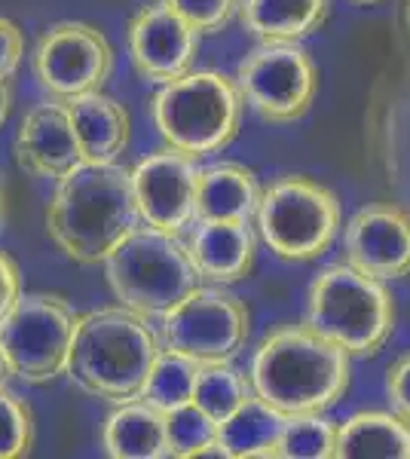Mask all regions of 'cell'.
Wrapping results in <instances>:
<instances>
[{"mask_svg": "<svg viewBox=\"0 0 410 459\" xmlns=\"http://www.w3.org/2000/svg\"><path fill=\"white\" fill-rule=\"evenodd\" d=\"M132 172L117 162H80L58 178L47 205V233L65 257L77 264H104L132 230L138 227Z\"/></svg>", "mask_w": 410, "mask_h": 459, "instance_id": "6da1fadb", "label": "cell"}, {"mask_svg": "<svg viewBox=\"0 0 410 459\" xmlns=\"http://www.w3.org/2000/svg\"><path fill=\"white\" fill-rule=\"evenodd\" d=\"M251 389L282 417L325 413L349 389V352L310 325H282L260 340Z\"/></svg>", "mask_w": 410, "mask_h": 459, "instance_id": "7a4b0ae2", "label": "cell"}, {"mask_svg": "<svg viewBox=\"0 0 410 459\" xmlns=\"http://www.w3.org/2000/svg\"><path fill=\"white\" fill-rule=\"evenodd\" d=\"M160 350V337L144 316L123 303L101 307L77 316L65 374L92 398L114 404L135 402Z\"/></svg>", "mask_w": 410, "mask_h": 459, "instance_id": "3957f363", "label": "cell"}, {"mask_svg": "<svg viewBox=\"0 0 410 459\" xmlns=\"http://www.w3.org/2000/svg\"><path fill=\"white\" fill-rule=\"evenodd\" d=\"M104 276L114 298L144 318H160L203 285L188 246L175 233L147 224L104 257Z\"/></svg>", "mask_w": 410, "mask_h": 459, "instance_id": "277c9868", "label": "cell"}, {"mask_svg": "<svg viewBox=\"0 0 410 459\" xmlns=\"http://www.w3.org/2000/svg\"><path fill=\"white\" fill-rule=\"evenodd\" d=\"M153 123L166 147L199 160L223 151L242 123L236 80L218 71H188L153 95Z\"/></svg>", "mask_w": 410, "mask_h": 459, "instance_id": "5b68a950", "label": "cell"}, {"mask_svg": "<svg viewBox=\"0 0 410 459\" xmlns=\"http://www.w3.org/2000/svg\"><path fill=\"white\" fill-rule=\"evenodd\" d=\"M307 325L349 355H377L395 328L392 294L349 264L325 266L310 285Z\"/></svg>", "mask_w": 410, "mask_h": 459, "instance_id": "8992f818", "label": "cell"}, {"mask_svg": "<svg viewBox=\"0 0 410 459\" xmlns=\"http://www.w3.org/2000/svg\"><path fill=\"white\" fill-rule=\"evenodd\" d=\"M260 239L282 261H312L325 255L340 230V203L325 184L285 175L260 194Z\"/></svg>", "mask_w": 410, "mask_h": 459, "instance_id": "52a82bcc", "label": "cell"}, {"mask_svg": "<svg viewBox=\"0 0 410 459\" xmlns=\"http://www.w3.org/2000/svg\"><path fill=\"white\" fill-rule=\"evenodd\" d=\"M77 316L62 298L19 294L13 309L0 318V350L13 377L25 383H49L68 368Z\"/></svg>", "mask_w": 410, "mask_h": 459, "instance_id": "ba28073f", "label": "cell"}, {"mask_svg": "<svg viewBox=\"0 0 410 459\" xmlns=\"http://www.w3.org/2000/svg\"><path fill=\"white\" fill-rule=\"evenodd\" d=\"M160 346L199 365L233 361L249 340V309L223 288H193L181 303L160 316Z\"/></svg>", "mask_w": 410, "mask_h": 459, "instance_id": "9c48e42d", "label": "cell"}, {"mask_svg": "<svg viewBox=\"0 0 410 459\" xmlns=\"http://www.w3.org/2000/svg\"><path fill=\"white\" fill-rule=\"evenodd\" d=\"M242 101L270 123H294L310 110L318 71L297 43H264L236 68Z\"/></svg>", "mask_w": 410, "mask_h": 459, "instance_id": "30bf717a", "label": "cell"}, {"mask_svg": "<svg viewBox=\"0 0 410 459\" xmlns=\"http://www.w3.org/2000/svg\"><path fill=\"white\" fill-rule=\"evenodd\" d=\"M114 68V49L99 28L83 22H58L40 37L34 74L47 92L58 99L95 92Z\"/></svg>", "mask_w": 410, "mask_h": 459, "instance_id": "8fae6325", "label": "cell"}, {"mask_svg": "<svg viewBox=\"0 0 410 459\" xmlns=\"http://www.w3.org/2000/svg\"><path fill=\"white\" fill-rule=\"evenodd\" d=\"M196 160L175 147L147 153L132 169V194L138 218L147 227L181 236L196 218Z\"/></svg>", "mask_w": 410, "mask_h": 459, "instance_id": "7c38bea8", "label": "cell"}, {"mask_svg": "<svg viewBox=\"0 0 410 459\" xmlns=\"http://www.w3.org/2000/svg\"><path fill=\"white\" fill-rule=\"evenodd\" d=\"M129 56L135 71L153 83H169L193 71L199 31L166 0L141 6L129 22Z\"/></svg>", "mask_w": 410, "mask_h": 459, "instance_id": "4fadbf2b", "label": "cell"}, {"mask_svg": "<svg viewBox=\"0 0 410 459\" xmlns=\"http://www.w3.org/2000/svg\"><path fill=\"white\" fill-rule=\"evenodd\" d=\"M346 264L379 282L410 273V214L398 205L374 203L353 214L343 233Z\"/></svg>", "mask_w": 410, "mask_h": 459, "instance_id": "5bb4252c", "label": "cell"}, {"mask_svg": "<svg viewBox=\"0 0 410 459\" xmlns=\"http://www.w3.org/2000/svg\"><path fill=\"white\" fill-rule=\"evenodd\" d=\"M16 160L28 175L52 178V181L77 169L83 160H80L68 108L40 105L25 114L16 135Z\"/></svg>", "mask_w": 410, "mask_h": 459, "instance_id": "9a60e30c", "label": "cell"}, {"mask_svg": "<svg viewBox=\"0 0 410 459\" xmlns=\"http://www.w3.org/2000/svg\"><path fill=\"white\" fill-rule=\"evenodd\" d=\"M188 251L205 282L233 285L255 266L257 239L249 221H199Z\"/></svg>", "mask_w": 410, "mask_h": 459, "instance_id": "2e32d148", "label": "cell"}, {"mask_svg": "<svg viewBox=\"0 0 410 459\" xmlns=\"http://www.w3.org/2000/svg\"><path fill=\"white\" fill-rule=\"evenodd\" d=\"M68 108L74 138L80 147V160L92 166H110L120 160V153L129 147V114L117 99L104 95L101 89L95 92L74 95L65 99Z\"/></svg>", "mask_w": 410, "mask_h": 459, "instance_id": "e0dca14e", "label": "cell"}, {"mask_svg": "<svg viewBox=\"0 0 410 459\" xmlns=\"http://www.w3.org/2000/svg\"><path fill=\"white\" fill-rule=\"evenodd\" d=\"M260 203V187L251 169L240 162H214L199 169L196 221H251Z\"/></svg>", "mask_w": 410, "mask_h": 459, "instance_id": "ac0fdd59", "label": "cell"}, {"mask_svg": "<svg viewBox=\"0 0 410 459\" xmlns=\"http://www.w3.org/2000/svg\"><path fill=\"white\" fill-rule=\"evenodd\" d=\"M331 0H240L245 31L260 43H297L322 28Z\"/></svg>", "mask_w": 410, "mask_h": 459, "instance_id": "d6986e66", "label": "cell"}, {"mask_svg": "<svg viewBox=\"0 0 410 459\" xmlns=\"http://www.w3.org/2000/svg\"><path fill=\"white\" fill-rule=\"evenodd\" d=\"M104 454L114 459H162L166 447V420L147 402H123L108 417L101 432Z\"/></svg>", "mask_w": 410, "mask_h": 459, "instance_id": "ffe728a7", "label": "cell"}, {"mask_svg": "<svg viewBox=\"0 0 410 459\" xmlns=\"http://www.w3.org/2000/svg\"><path fill=\"white\" fill-rule=\"evenodd\" d=\"M337 459H410V426L395 413L362 411L337 426Z\"/></svg>", "mask_w": 410, "mask_h": 459, "instance_id": "44dd1931", "label": "cell"}, {"mask_svg": "<svg viewBox=\"0 0 410 459\" xmlns=\"http://www.w3.org/2000/svg\"><path fill=\"white\" fill-rule=\"evenodd\" d=\"M288 417L260 398H249L240 411L218 423V447L230 459H270L279 450V435Z\"/></svg>", "mask_w": 410, "mask_h": 459, "instance_id": "7402d4cb", "label": "cell"}, {"mask_svg": "<svg viewBox=\"0 0 410 459\" xmlns=\"http://www.w3.org/2000/svg\"><path fill=\"white\" fill-rule=\"evenodd\" d=\"M249 398H255L251 377H245L240 368H233L230 361L199 365L196 386H193L190 402L196 404L199 411H205L214 423H223V420L240 411Z\"/></svg>", "mask_w": 410, "mask_h": 459, "instance_id": "603a6c76", "label": "cell"}, {"mask_svg": "<svg viewBox=\"0 0 410 459\" xmlns=\"http://www.w3.org/2000/svg\"><path fill=\"white\" fill-rule=\"evenodd\" d=\"M196 374H199V361H193L188 355L162 346L160 355L153 359L151 374H147L138 398L151 407H156V411L166 413L171 407L190 402L193 386H196Z\"/></svg>", "mask_w": 410, "mask_h": 459, "instance_id": "cb8c5ba5", "label": "cell"}, {"mask_svg": "<svg viewBox=\"0 0 410 459\" xmlns=\"http://www.w3.org/2000/svg\"><path fill=\"white\" fill-rule=\"evenodd\" d=\"M166 420V447L169 456L196 459V456H223L218 447V423L199 411L196 404H178L162 413Z\"/></svg>", "mask_w": 410, "mask_h": 459, "instance_id": "d4e9b609", "label": "cell"}, {"mask_svg": "<svg viewBox=\"0 0 410 459\" xmlns=\"http://www.w3.org/2000/svg\"><path fill=\"white\" fill-rule=\"evenodd\" d=\"M334 444H337V426H331L322 413H303V417H288L279 435L282 459H331Z\"/></svg>", "mask_w": 410, "mask_h": 459, "instance_id": "484cf974", "label": "cell"}, {"mask_svg": "<svg viewBox=\"0 0 410 459\" xmlns=\"http://www.w3.org/2000/svg\"><path fill=\"white\" fill-rule=\"evenodd\" d=\"M34 444V420L16 392L0 386V459H19Z\"/></svg>", "mask_w": 410, "mask_h": 459, "instance_id": "4316f807", "label": "cell"}, {"mask_svg": "<svg viewBox=\"0 0 410 459\" xmlns=\"http://www.w3.org/2000/svg\"><path fill=\"white\" fill-rule=\"evenodd\" d=\"M196 31H218L240 10V0H166Z\"/></svg>", "mask_w": 410, "mask_h": 459, "instance_id": "83f0119b", "label": "cell"}, {"mask_svg": "<svg viewBox=\"0 0 410 459\" xmlns=\"http://www.w3.org/2000/svg\"><path fill=\"white\" fill-rule=\"evenodd\" d=\"M386 395H389V407L398 420L410 426V355H401L395 365H389L386 374Z\"/></svg>", "mask_w": 410, "mask_h": 459, "instance_id": "f1b7e54d", "label": "cell"}, {"mask_svg": "<svg viewBox=\"0 0 410 459\" xmlns=\"http://www.w3.org/2000/svg\"><path fill=\"white\" fill-rule=\"evenodd\" d=\"M22 56H25V34L19 31L16 22L0 16V80H10L19 71Z\"/></svg>", "mask_w": 410, "mask_h": 459, "instance_id": "f546056e", "label": "cell"}, {"mask_svg": "<svg viewBox=\"0 0 410 459\" xmlns=\"http://www.w3.org/2000/svg\"><path fill=\"white\" fill-rule=\"evenodd\" d=\"M22 285H19V266L13 264V257L6 251H0V318L13 309V303L19 300Z\"/></svg>", "mask_w": 410, "mask_h": 459, "instance_id": "4dcf8cb0", "label": "cell"}, {"mask_svg": "<svg viewBox=\"0 0 410 459\" xmlns=\"http://www.w3.org/2000/svg\"><path fill=\"white\" fill-rule=\"evenodd\" d=\"M10 105H13V92H10V86H6V80H0V126L10 117Z\"/></svg>", "mask_w": 410, "mask_h": 459, "instance_id": "1f68e13d", "label": "cell"}, {"mask_svg": "<svg viewBox=\"0 0 410 459\" xmlns=\"http://www.w3.org/2000/svg\"><path fill=\"white\" fill-rule=\"evenodd\" d=\"M13 377V371H10V361H6V355H4V350H0V386H6V380Z\"/></svg>", "mask_w": 410, "mask_h": 459, "instance_id": "d6a6232c", "label": "cell"}, {"mask_svg": "<svg viewBox=\"0 0 410 459\" xmlns=\"http://www.w3.org/2000/svg\"><path fill=\"white\" fill-rule=\"evenodd\" d=\"M353 4H359V6H374V4H383V0H353Z\"/></svg>", "mask_w": 410, "mask_h": 459, "instance_id": "836d02e7", "label": "cell"}]
</instances>
